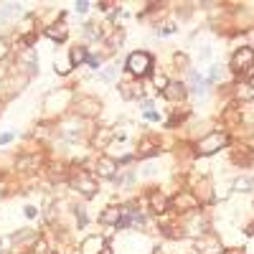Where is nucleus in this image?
I'll return each mask as SVG.
<instances>
[{
  "label": "nucleus",
  "instance_id": "obj_35",
  "mask_svg": "<svg viewBox=\"0 0 254 254\" xmlns=\"http://www.w3.org/2000/svg\"><path fill=\"white\" fill-rule=\"evenodd\" d=\"M211 56V49H201V59H208Z\"/></svg>",
  "mask_w": 254,
  "mask_h": 254
},
{
  "label": "nucleus",
  "instance_id": "obj_6",
  "mask_svg": "<svg viewBox=\"0 0 254 254\" xmlns=\"http://www.w3.org/2000/svg\"><path fill=\"white\" fill-rule=\"evenodd\" d=\"M254 66V49L244 46L234 54V59H231V69H234L237 74H249Z\"/></svg>",
  "mask_w": 254,
  "mask_h": 254
},
{
  "label": "nucleus",
  "instance_id": "obj_18",
  "mask_svg": "<svg viewBox=\"0 0 254 254\" xmlns=\"http://www.w3.org/2000/svg\"><path fill=\"white\" fill-rule=\"evenodd\" d=\"M117 76H120V66H107V69L99 71L102 81H117Z\"/></svg>",
  "mask_w": 254,
  "mask_h": 254
},
{
  "label": "nucleus",
  "instance_id": "obj_19",
  "mask_svg": "<svg viewBox=\"0 0 254 254\" xmlns=\"http://www.w3.org/2000/svg\"><path fill=\"white\" fill-rule=\"evenodd\" d=\"M237 97H239L242 102L254 99V89H252V84H239V87H237Z\"/></svg>",
  "mask_w": 254,
  "mask_h": 254
},
{
  "label": "nucleus",
  "instance_id": "obj_7",
  "mask_svg": "<svg viewBox=\"0 0 254 254\" xmlns=\"http://www.w3.org/2000/svg\"><path fill=\"white\" fill-rule=\"evenodd\" d=\"M229 142V137L224 135V132H211L208 137H203L201 142H198V155H211V153H216V150H221V147Z\"/></svg>",
  "mask_w": 254,
  "mask_h": 254
},
{
  "label": "nucleus",
  "instance_id": "obj_30",
  "mask_svg": "<svg viewBox=\"0 0 254 254\" xmlns=\"http://www.w3.org/2000/svg\"><path fill=\"white\" fill-rule=\"evenodd\" d=\"M216 79H221V69L219 66H214V69H211V74H208V81H216Z\"/></svg>",
  "mask_w": 254,
  "mask_h": 254
},
{
  "label": "nucleus",
  "instance_id": "obj_10",
  "mask_svg": "<svg viewBox=\"0 0 254 254\" xmlns=\"http://www.w3.org/2000/svg\"><path fill=\"white\" fill-rule=\"evenodd\" d=\"M122 219V206H107L99 214V221L107 224V226H117V221Z\"/></svg>",
  "mask_w": 254,
  "mask_h": 254
},
{
  "label": "nucleus",
  "instance_id": "obj_23",
  "mask_svg": "<svg viewBox=\"0 0 254 254\" xmlns=\"http://www.w3.org/2000/svg\"><path fill=\"white\" fill-rule=\"evenodd\" d=\"M252 186H254V183H252V178H237V181H234V188H237V190H242V193L252 190Z\"/></svg>",
  "mask_w": 254,
  "mask_h": 254
},
{
  "label": "nucleus",
  "instance_id": "obj_24",
  "mask_svg": "<svg viewBox=\"0 0 254 254\" xmlns=\"http://www.w3.org/2000/svg\"><path fill=\"white\" fill-rule=\"evenodd\" d=\"M84 33H87V38H102V31L97 23H87L84 26Z\"/></svg>",
  "mask_w": 254,
  "mask_h": 254
},
{
  "label": "nucleus",
  "instance_id": "obj_2",
  "mask_svg": "<svg viewBox=\"0 0 254 254\" xmlns=\"http://www.w3.org/2000/svg\"><path fill=\"white\" fill-rule=\"evenodd\" d=\"M127 71H130L132 76H145L153 71V56L147 51H132L130 56H127Z\"/></svg>",
  "mask_w": 254,
  "mask_h": 254
},
{
  "label": "nucleus",
  "instance_id": "obj_13",
  "mask_svg": "<svg viewBox=\"0 0 254 254\" xmlns=\"http://www.w3.org/2000/svg\"><path fill=\"white\" fill-rule=\"evenodd\" d=\"M173 206L178 211H193V208H198V201H196V196H190V193H178L173 198Z\"/></svg>",
  "mask_w": 254,
  "mask_h": 254
},
{
  "label": "nucleus",
  "instance_id": "obj_1",
  "mask_svg": "<svg viewBox=\"0 0 254 254\" xmlns=\"http://www.w3.org/2000/svg\"><path fill=\"white\" fill-rule=\"evenodd\" d=\"M71 186L79 190V193H84V196H87V198L97 196V190H99L94 173H92V171H87V168H79V171L71 176Z\"/></svg>",
  "mask_w": 254,
  "mask_h": 254
},
{
  "label": "nucleus",
  "instance_id": "obj_5",
  "mask_svg": "<svg viewBox=\"0 0 254 254\" xmlns=\"http://www.w3.org/2000/svg\"><path fill=\"white\" fill-rule=\"evenodd\" d=\"M92 173H94V178H110V181H115L117 173H120V163L112 155H99Z\"/></svg>",
  "mask_w": 254,
  "mask_h": 254
},
{
  "label": "nucleus",
  "instance_id": "obj_33",
  "mask_svg": "<svg viewBox=\"0 0 254 254\" xmlns=\"http://www.w3.org/2000/svg\"><path fill=\"white\" fill-rule=\"evenodd\" d=\"M5 74H8V66H5V64H3V61H0V79H3Z\"/></svg>",
  "mask_w": 254,
  "mask_h": 254
},
{
  "label": "nucleus",
  "instance_id": "obj_16",
  "mask_svg": "<svg viewBox=\"0 0 254 254\" xmlns=\"http://www.w3.org/2000/svg\"><path fill=\"white\" fill-rule=\"evenodd\" d=\"M150 203H153V211H155V214H160V211L168 208V198H165L163 193H153V196H150Z\"/></svg>",
  "mask_w": 254,
  "mask_h": 254
},
{
  "label": "nucleus",
  "instance_id": "obj_26",
  "mask_svg": "<svg viewBox=\"0 0 254 254\" xmlns=\"http://www.w3.org/2000/svg\"><path fill=\"white\" fill-rule=\"evenodd\" d=\"M69 69H71V61H69V59H61V61L56 64V71H59V74H66Z\"/></svg>",
  "mask_w": 254,
  "mask_h": 254
},
{
  "label": "nucleus",
  "instance_id": "obj_17",
  "mask_svg": "<svg viewBox=\"0 0 254 254\" xmlns=\"http://www.w3.org/2000/svg\"><path fill=\"white\" fill-rule=\"evenodd\" d=\"M20 171H33V168L38 165V158H33V155H23V158H18V163H15Z\"/></svg>",
  "mask_w": 254,
  "mask_h": 254
},
{
  "label": "nucleus",
  "instance_id": "obj_29",
  "mask_svg": "<svg viewBox=\"0 0 254 254\" xmlns=\"http://www.w3.org/2000/svg\"><path fill=\"white\" fill-rule=\"evenodd\" d=\"M5 56H8V44H5V38H0V61Z\"/></svg>",
  "mask_w": 254,
  "mask_h": 254
},
{
  "label": "nucleus",
  "instance_id": "obj_31",
  "mask_svg": "<svg viewBox=\"0 0 254 254\" xmlns=\"http://www.w3.org/2000/svg\"><path fill=\"white\" fill-rule=\"evenodd\" d=\"M23 214H26L28 219H33V216H38V208H36V206H26V211H23Z\"/></svg>",
  "mask_w": 254,
  "mask_h": 254
},
{
  "label": "nucleus",
  "instance_id": "obj_20",
  "mask_svg": "<svg viewBox=\"0 0 254 254\" xmlns=\"http://www.w3.org/2000/svg\"><path fill=\"white\" fill-rule=\"evenodd\" d=\"M153 155H158V147L150 145V142H145L140 150H137V158H153Z\"/></svg>",
  "mask_w": 254,
  "mask_h": 254
},
{
  "label": "nucleus",
  "instance_id": "obj_4",
  "mask_svg": "<svg viewBox=\"0 0 254 254\" xmlns=\"http://www.w3.org/2000/svg\"><path fill=\"white\" fill-rule=\"evenodd\" d=\"M74 107L79 117H97L102 112V102L92 94H81V97H74Z\"/></svg>",
  "mask_w": 254,
  "mask_h": 254
},
{
  "label": "nucleus",
  "instance_id": "obj_32",
  "mask_svg": "<svg viewBox=\"0 0 254 254\" xmlns=\"http://www.w3.org/2000/svg\"><path fill=\"white\" fill-rule=\"evenodd\" d=\"M13 140V132H0V145H8Z\"/></svg>",
  "mask_w": 254,
  "mask_h": 254
},
{
  "label": "nucleus",
  "instance_id": "obj_8",
  "mask_svg": "<svg viewBox=\"0 0 254 254\" xmlns=\"http://www.w3.org/2000/svg\"><path fill=\"white\" fill-rule=\"evenodd\" d=\"M104 249H107V242H104V237H99V234H92V237H87L81 242V247H79V254H102Z\"/></svg>",
  "mask_w": 254,
  "mask_h": 254
},
{
  "label": "nucleus",
  "instance_id": "obj_21",
  "mask_svg": "<svg viewBox=\"0 0 254 254\" xmlns=\"http://www.w3.org/2000/svg\"><path fill=\"white\" fill-rule=\"evenodd\" d=\"M153 84H155V89L165 92V87H168V76H165L163 71H155V74H153Z\"/></svg>",
  "mask_w": 254,
  "mask_h": 254
},
{
  "label": "nucleus",
  "instance_id": "obj_3",
  "mask_svg": "<svg viewBox=\"0 0 254 254\" xmlns=\"http://www.w3.org/2000/svg\"><path fill=\"white\" fill-rule=\"evenodd\" d=\"M66 107H74V89H56L46 97V112L61 115Z\"/></svg>",
  "mask_w": 254,
  "mask_h": 254
},
{
  "label": "nucleus",
  "instance_id": "obj_25",
  "mask_svg": "<svg viewBox=\"0 0 254 254\" xmlns=\"http://www.w3.org/2000/svg\"><path fill=\"white\" fill-rule=\"evenodd\" d=\"M87 64H89V69H99L102 66V56H92V54H87Z\"/></svg>",
  "mask_w": 254,
  "mask_h": 254
},
{
  "label": "nucleus",
  "instance_id": "obj_11",
  "mask_svg": "<svg viewBox=\"0 0 254 254\" xmlns=\"http://www.w3.org/2000/svg\"><path fill=\"white\" fill-rule=\"evenodd\" d=\"M163 94L171 99V102H181L186 97V84L183 81H168V87H165Z\"/></svg>",
  "mask_w": 254,
  "mask_h": 254
},
{
  "label": "nucleus",
  "instance_id": "obj_12",
  "mask_svg": "<svg viewBox=\"0 0 254 254\" xmlns=\"http://www.w3.org/2000/svg\"><path fill=\"white\" fill-rule=\"evenodd\" d=\"M20 13H23L20 3H5L3 8H0V23H10V20H15Z\"/></svg>",
  "mask_w": 254,
  "mask_h": 254
},
{
  "label": "nucleus",
  "instance_id": "obj_22",
  "mask_svg": "<svg viewBox=\"0 0 254 254\" xmlns=\"http://www.w3.org/2000/svg\"><path fill=\"white\" fill-rule=\"evenodd\" d=\"M112 135H115L112 130H102V132H99V135L94 137V145H99V147H104V145H107V142L112 140Z\"/></svg>",
  "mask_w": 254,
  "mask_h": 254
},
{
  "label": "nucleus",
  "instance_id": "obj_14",
  "mask_svg": "<svg viewBox=\"0 0 254 254\" xmlns=\"http://www.w3.org/2000/svg\"><path fill=\"white\" fill-rule=\"evenodd\" d=\"M120 94H122L125 99H135V97H140V84L122 81V84H120Z\"/></svg>",
  "mask_w": 254,
  "mask_h": 254
},
{
  "label": "nucleus",
  "instance_id": "obj_34",
  "mask_svg": "<svg viewBox=\"0 0 254 254\" xmlns=\"http://www.w3.org/2000/svg\"><path fill=\"white\" fill-rule=\"evenodd\" d=\"M145 117H147V120H158V112H155V110H150V112H145Z\"/></svg>",
  "mask_w": 254,
  "mask_h": 254
},
{
  "label": "nucleus",
  "instance_id": "obj_27",
  "mask_svg": "<svg viewBox=\"0 0 254 254\" xmlns=\"http://www.w3.org/2000/svg\"><path fill=\"white\" fill-rule=\"evenodd\" d=\"M89 5H92L89 0H76V3H74V10H76V13H87Z\"/></svg>",
  "mask_w": 254,
  "mask_h": 254
},
{
  "label": "nucleus",
  "instance_id": "obj_9",
  "mask_svg": "<svg viewBox=\"0 0 254 254\" xmlns=\"http://www.w3.org/2000/svg\"><path fill=\"white\" fill-rule=\"evenodd\" d=\"M46 36H49L51 41H56V44H64V41H66V36H69V28H66V23H64V20H59V23H51V26L46 28Z\"/></svg>",
  "mask_w": 254,
  "mask_h": 254
},
{
  "label": "nucleus",
  "instance_id": "obj_15",
  "mask_svg": "<svg viewBox=\"0 0 254 254\" xmlns=\"http://www.w3.org/2000/svg\"><path fill=\"white\" fill-rule=\"evenodd\" d=\"M69 61H71V66H81V64L87 61V49H84V46H71Z\"/></svg>",
  "mask_w": 254,
  "mask_h": 254
},
{
  "label": "nucleus",
  "instance_id": "obj_36",
  "mask_svg": "<svg viewBox=\"0 0 254 254\" xmlns=\"http://www.w3.org/2000/svg\"><path fill=\"white\" fill-rule=\"evenodd\" d=\"M252 89H254V76H252Z\"/></svg>",
  "mask_w": 254,
  "mask_h": 254
},
{
  "label": "nucleus",
  "instance_id": "obj_28",
  "mask_svg": "<svg viewBox=\"0 0 254 254\" xmlns=\"http://www.w3.org/2000/svg\"><path fill=\"white\" fill-rule=\"evenodd\" d=\"M74 214H76V219H79V226L87 224V214H84V206H74Z\"/></svg>",
  "mask_w": 254,
  "mask_h": 254
}]
</instances>
